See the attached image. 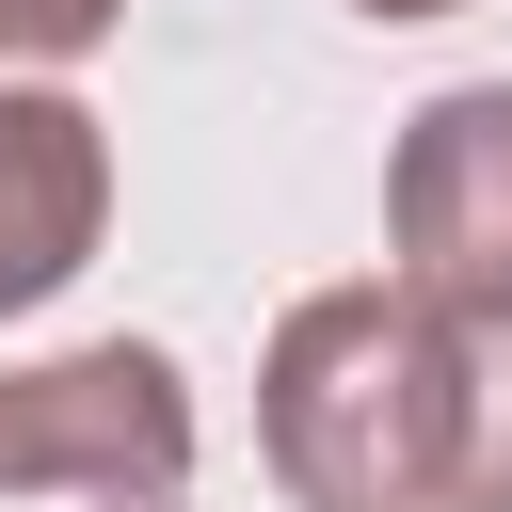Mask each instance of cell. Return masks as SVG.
I'll list each match as a JSON object with an SVG mask.
<instances>
[{
  "label": "cell",
  "instance_id": "cell-1",
  "mask_svg": "<svg viewBox=\"0 0 512 512\" xmlns=\"http://www.w3.org/2000/svg\"><path fill=\"white\" fill-rule=\"evenodd\" d=\"M448 432H464V320L416 304L400 272L304 288L256 352V448L288 512H448Z\"/></svg>",
  "mask_w": 512,
  "mask_h": 512
},
{
  "label": "cell",
  "instance_id": "cell-2",
  "mask_svg": "<svg viewBox=\"0 0 512 512\" xmlns=\"http://www.w3.org/2000/svg\"><path fill=\"white\" fill-rule=\"evenodd\" d=\"M176 480H192V368L160 336L0 368V496H176Z\"/></svg>",
  "mask_w": 512,
  "mask_h": 512
},
{
  "label": "cell",
  "instance_id": "cell-3",
  "mask_svg": "<svg viewBox=\"0 0 512 512\" xmlns=\"http://www.w3.org/2000/svg\"><path fill=\"white\" fill-rule=\"evenodd\" d=\"M384 240H400V288L480 320L512 304V80H448L400 160H384Z\"/></svg>",
  "mask_w": 512,
  "mask_h": 512
},
{
  "label": "cell",
  "instance_id": "cell-4",
  "mask_svg": "<svg viewBox=\"0 0 512 512\" xmlns=\"http://www.w3.org/2000/svg\"><path fill=\"white\" fill-rule=\"evenodd\" d=\"M112 224V128L64 80H0V320H32Z\"/></svg>",
  "mask_w": 512,
  "mask_h": 512
},
{
  "label": "cell",
  "instance_id": "cell-5",
  "mask_svg": "<svg viewBox=\"0 0 512 512\" xmlns=\"http://www.w3.org/2000/svg\"><path fill=\"white\" fill-rule=\"evenodd\" d=\"M448 512H512V304L464 320V432H448Z\"/></svg>",
  "mask_w": 512,
  "mask_h": 512
},
{
  "label": "cell",
  "instance_id": "cell-6",
  "mask_svg": "<svg viewBox=\"0 0 512 512\" xmlns=\"http://www.w3.org/2000/svg\"><path fill=\"white\" fill-rule=\"evenodd\" d=\"M128 0H0V64H80Z\"/></svg>",
  "mask_w": 512,
  "mask_h": 512
},
{
  "label": "cell",
  "instance_id": "cell-7",
  "mask_svg": "<svg viewBox=\"0 0 512 512\" xmlns=\"http://www.w3.org/2000/svg\"><path fill=\"white\" fill-rule=\"evenodd\" d=\"M352 16H464V0H352Z\"/></svg>",
  "mask_w": 512,
  "mask_h": 512
},
{
  "label": "cell",
  "instance_id": "cell-8",
  "mask_svg": "<svg viewBox=\"0 0 512 512\" xmlns=\"http://www.w3.org/2000/svg\"><path fill=\"white\" fill-rule=\"evenodd\" d=\"M96 512H176V496H96Z\"/></svg>",
  "mask_w": 512,
  "mask_h": 512
}]
</instances>
